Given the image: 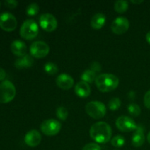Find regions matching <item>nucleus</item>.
<instances>
[{
	"mask_svg": "<svg viewBox=\"0 0 150 150\" xmlns=\"http://www.w3.org/2000/svg\"><path fill=\"white\" fill-rule=\"evenodd\" d=\"M89 134L96 143L105 144L111 140L112 130L108 123L105 122H98L92 125Z\"/></svg>",
	"mask_w": 150,
	"mask_h": 150,
	"instance_id": "f257e3e1",
	"label": "nucleus"
},
{
	"mask_svg": "<svg viewBox=\"0 0 150 150\" xmlns=\"http://www.w3.org/2000/svg\"><path fill=\"white\" fill-rule=\"evenodd\" d=\"M120 81L115 75L110 73H103L97 76L95 84L102 92H112L118 86Z\"/></svg>",
	"mask_w": 150,
	"mask_h": 150,
	"instance_id": "f03ea898",
	"label": "nucleus"
},
{
	"mask_svg": "<svg viewBox=\"0 0 150 150\" xmlns=\"http://www.w3.org/2000/svg\"><path fill=\"white\" fill-rule=\"evenodd\" d=\"M39 32V26L33 19H27L22 23L20 35L25 40H32L36 38Z\"/></svg>",
	"mask_w": 150,
	"mask_h": 150,
	"instance_id": "7ed1b4c3",
	"label": "nucleus"
},
{
	"mask_svg": "<svg viewBox=\"0 0 150 150\" xmlns=\"http://www.w3.org/2000/svg\"><path fill=\"white\" fill-rule=\"evenodd\" d=\"M16 95L14 84L10 81H4L0 83V103H7L13 100Z\"/></svg>",
	"mask_w": 150,
	"mask_h": 150,
	"instance_id": "20e7f679",
	"label": "nucleus"
},
{
	"mask_svg": "<svg viewBox=\"0 0 150 150\" xmlns=\"http://www.w3.org/2000/svg\"><path fill=\"white\" fill-rule=\"evenodd\" d=\"M86 112L89 117L95 120L102 119L106 114V107L102 102L91 101L86 105Z\"/></svg>",
	"mask_w": 150,
	"mask_h": 150,
	"instance_id": "39448f33",
	"label": "nucleus"
},
{
	"mask_svg": "<svg viewBox=\"0 0 150 150\" xmlns=\"http://www.w3.org/2000/svg\"><path fill=\"white\" fill-rule=\"evenodd\" d=\"M62 125L58 120L50 119L45 120L40 125V130L43 134L48 136H56L59 133Z\"/></svg>",
	"mask_w": 150,
	"mask_h": 150,
	"instance_id": "423d86ee",
	"label": "nucleus"
},
{
	"mask_svg": "<svg viewBox=\"0 0 150 150\" xmlns=\"http://www.w3.org/2000/svg\"><path fill=\"white\" fill-rule=\"evenodd\" d=\"M29 51L32 57L37 59H41L48 55L50 48L48 44L43 41H35L31 45Z\"/></svg>",
	"mask_w": 150,
	"mask_h": 150,
	"instance_id": "0eeeda50",
	"label": "nucleus"
},
{
	"mask_svg": "<svg viewBox=\"0 0 150 150\" xmlns=\"http://www.w3.org/2000/svg\"><path fill=\"white\" fill-rule=\"evenodd\" d=\"M17 20L13 14L10 13H2L0 14V28L6 32H13L17 27Z\"/></svg>",
	"mask_w": 150,
	"mask_h": 150,
	"instance_id": "6e6552de",
	"label": "nucleus"
},
{
	"mask_svg": "<svg viewBox=\"0 0 150 150\" xmlns=\"http://www.w3.org/2000/svg\"><path fill=\"white\" fill-rule=\"evenodd\" d=\"M40 27L46 32H51L55 30L58 26V22L55 16L50 13H44L39 18Z\"/></svg>",
	"mask_w": 150,
	"mask_h": 150,
	"instance_id": "1a4fd4ad",
	"label": "nucleus"
},
{
	"mask_svg": "<svg viewBox=\"0 0 150 150\" xmlns=\"http://www.w3.org/2000/svg\"><path fill=\"white\" fill-rule=\"evenodd\" d=\"M116 125L117 128L122 132H131L134 131L137 129L136 122L132 118L127 116H121L116 121Z\"/></svg>",
	"mask_w": 150,
	"mask_h": 150,
	"instance_id": "9d476101",
	"label": "nucleus"
},
{
	"mask_svg": "<svg viewBox=\"0 0 150 150\" xmlns=\"http://www.w3.org/2000/svg\"><path fill=\"white\" fill-rule=\"evenodd\" d=\"M130 27V21L123 16H120L114 19L111 26V31L116 35H122L128 30Z\"/></svg>",
	"mask_w": 150,
	"mask_h": 150,
	"instance_id": "9b49d317",
	"label": "nucleus"
},
{
	"mask_svg": "<svg viewBox=\"0 0 150 150\" xmlns=\"http://www.w3.org/2000/svg\"><path fill=\"white\" fill-rule=\"evenodd\" d=\"M41 135L38 130H32L28 132L24 137V142L27 146L30 147H36L40 144Z\"/></svg>",
	"mask_w": 150,
	"mask_h": 150,
	"instance_id": "f8f14e48",
	"label": "nucleus"
},
{
	"mask_svg": "<svg viewBox=\"0 0 150 150\" xmlns=\"http://www.w3.org/2000/svg\"><path fill=\"white\" fill-rule=\"evenodd\" d=\"M56 83L62 89L68 90L71 89L74 85V80L71 76L66 73L60 74L56 79Z\"/></svg>",
	"mask_w": 150,
	"mask_h": 150,
	"instance_id": "ddd939ff",
	"label": "nucleus"
},
{
	"mask_svg": "<svg viewBox=\"0 0 150 150\" xmlns=\"http://www.w3.org/2000/svg\"><path fill=\"white\" fill-rule=\"evenodd\" d=\"M10 49L13 54L17 57H21L26 54L27 47L24 42L20 40H16L13 41L10 45Z\"/></svg>",
	"mask_w": 150,
	"mask_h": 150,
	"instance_id": "4468645a",
	"label": "nucleus"
},
{
	"mask_svg": "<svg viewBox=\"0 0 150 150\" xmlns=\"http://www.w3.org/2000/svg\"><path fill=\"white\" fill-rule=\"evenodd\" d=\"M132 144L135 147H140L144 144L145 142V136L144 128L142 126H138L137 129L135 130L132 136Z\"/></svg>",
	"mask_w": 150,
	"mask_h": 150,
	"instance_id": "2eb2a0df",
	"label": "nucleus"
},
{
	"mask_svg": "<svg viewBox=\"0 0 150 150\" xmlns=\"http://www.w3.org/2000/svg\"><path fill=\"white\" fill-rule=\"evenodd\" d=\"M75 92L80 98H87L91 93L90 86L86 82H78L75 86Z\"/></svg>",
	"mask_w": 150,
	"mask_h": 150,
	"instance_id": "dca6fc26",
	"label": "nucleus"
},
{
	"mask_svg": "<svg viewBox=\"0 0 150 150\" xmlns=\"http://www.w3.org/2000/svg\"><path fill=\"white\" fill-rule=\"evenodd\" d=\"M34 59L32 56L26 54L23 57L17 59L15 62V67L18 69L28 68L33 65Z\"/></svg>",
	"mask_w": 150,
	"mask_h": 150,
	"instance_id": "f3484780",
	"label": "nucleus"
},
{
	"mask_svg": "<svg viewBox=\"0 0 150 150\" xmlns=\"http://www.w3.org/2000/svg\"><path fill=\"white\" fill-rule=\"evenodd\" d=\"M105 21L106 19H105V15L100 13H96L92 16V19H91V26L96 30L100 29L105 25Z\"/></svg>",
	"mask_w": 150,
	"mask_h": 150,
	"instance_id": "a211bd4d",
	"label": "nucleus"
},
{
	"mask_svg": "<svg viewBox=\"0 0 150 150\" xmlns=\"http://www.w3.org/2000/svg\"><path fill=\"white\" fill-rule=\"evenodd\" d=\"M97 76H98L96 75V73H95L94 71L91 70L90 69H89V70H86L82 73L81 79L82 81L86 82L88 83H91L93 81H95Z\"/></svg>",
	"mask_w": 150,
	"mask_h": 150,
	"instance_id": "6ab92c4d",
	"label": "nucleus"
},
{
	"mask_svg": "<svg viewBox=\"0 0 150 150\" xmlns=\"http://www.w3.org/2000/svg\"><path fill=\"white\" fill-rule=\"evenodd\" d=\"M128 9V2L127 1L119 0L114 3V10L118 13H124Z\"/></svg>",
	"mask_w": 150,
	"mask_h": 150,
	"instance_id": "aec40b11",
	"label": "nucleus"
},
{
	"mask_svg": "<svg viewBox=\"0 0 150 150\" xmlns=\"http://www.w3.org/2000/svg\"><path fill=\"white\" fill-rule=\"evenodd\" d=\"M111 143L113 146L117 148L122 147L125 144V139L124 136H121V135H117V136H114L112 139L111 140Z\"/></svg>",
	"mask_w": 150,
	"mask_h": 150,
	"instance_id": "412c9836",
	"label": "nucleus"
},
{
	"mask_svg": "<svg viewBox=\"0 0 150 150\" xmlns=\"http://www.w3.org/2000/svg\"><path fill=\"white\" fill-rule=\"evenodd\" d=\"M44 70L48 75H55L58 73L59 68L54 62H47L44 66Z\"/></svg>",
	"mask_w": 150,
	"mask_h": 150,
	"instance_id": "4be33fe9",
	"label": "nucleus"
},
{
	"mask_svg": "<svg viewBox=\"0 0 150 150\" xmlns=\"http://www.w3.org/2000/svg\"><path fill=\"white\" fill-rule=\"evenodd\" d=\"M56 115L62 121H65L68 117V111L64 106H59L57 108L56 111Z\"/></svg>",
	"mask_w": 150,
	"mask_h": 150,
	"instance_id": "5701e85b",
	"label": "nucleus"
},
{
	"mask_svg": "<svg viewBox=\"0 0 150 150\" xmlns=\"http://www.w3.org/2000/svg\"><path fill=\"white\" fill-rule=\"evenodd\" d=\"M127 111L133 117H139L141 114V108L136 103H130L127 106Z\"/></svg>",
	"mask_w": 150,
	"mask_h": 150,
	"instance_id": "b1692460",
	"label": "nucleus"
},
{
	"mask_svg": "<svg viewBox=\"0 0 150 150\" xmlns=\"http://www.w3.org/2000/svg\"><path fill=\"white\" fill-rule=\"evenodd\" d=\"M40 7L37 3H32L26 7V14L29 16H36L39 13Z\"/></svg>",
	"mask_w": 150,
	"mask_h": 150,
	"instance_id": "393cba45",
	"label": "nucleus"
},
{
	"mask_svg": "<svg viewBox=\"0 0 150 150\" xmlns=\"http://www.w3.org/2000/svg\"><path fill=\"white\" fill-rule=\"evenodd\" d=\"M108 108L111 111L118 110L121 106V100L119 98H114L108 102Z\"/></svg>",
	"mask_w": 150,
	"mask_h": 150,
	"instance_id": "a878e982",
	"label": "nucleus"
},
{
	"mask_svg": "<svg viewBox=\"0 0 150 150\" xmlns=\"http://www.w3.org/2000/svg\"><path fill=\"white\" fill-rule=\"evenodd\" d=\"M82 150H101V147L97 143H89L82 148Z\"/></svg>",
	"mask_w": 150,
	"mask_h": 150,
	"instance_id": "bb28decb",
	"label": "nucleus"
},
{
	"mask_svg": "<svg viewBox=\"0 0 150 150\" xmlns=\"http://www.w3.org/2000/svg\"><path fill=\"white\" fill-rule=\"evenodd\" d=\"M90 70L94 71L95 73L100 72L101 70H102V67H101V64L98 62H93L90 65Z\"/></svg>",
	"mask_w": 150,
	"mask_h": 150,
	"instance_id": "cd10ccee",
	"label": "nucleus"
},
{
	"mask_svg": "<svg viewBox=\"0 0 150 150\" xmlns=\"http://www.w3.org/2000/svg\"><path fill=\"white\" fill-rule=\"evenodd\" d=\"M18 2L16 0H7V1H4V4L10 9L16 8L18 6Z\"/></svg>",
	"mask_w": 150,
	"mask_h": 150,
	"instance_id": "c85d7f7f",
	"label": "nucleus"
},
{
	"mask_svg": "<svg viewBox=\"0 0 150 150\" xmlns=\"http://www.w3.org/2000/svg\"><path fill=\"white\" fill-rule=\"evenodd\" d=\"M144 105L147 108L150 109V90L147 91L146 94L144 95Z\"/></svg>",
	"mask_w": 150,
	"mask_h": 150,
	"instance_id": "c756f323",
	"label": "nucleus"
},
{
	"mask_svg": "<svg viewBox=\"0 0 150 150\" xmlns=\"http://www.w3.org/2000/svg\"><path fill=\"white\" fill-rule=\"evenodd\" d=\"M6 77V73L4 71V69L0 67V81H2L5 79Z\"/></svg>",
	"mask_w": 150,
	"mask_h": 150,
	"instance_id": "7c9ffc66",
	"label": "nucleus"
},
{
	"mask_svg": "<svg viewBox=\"0 0 150 150\" xmlns=\"http://www.w3.org/2000/svg\"><path fill=\"white\" fill-rule=\"evenodd\" d=\"M128 97L130 98V99L134 100L136 98V92L134 91H130L128 94Z\"/></svg>",
	"mask_w": 150,
	"mask_h": 150,
	"instance_id": "2f4dec72",
	"label": "nucleus"
},
{
	"mask_svg": "<svg viewBox=\"0 0 150 150\" xmlns=\"http://www.w3.org/2000/svg\"><path fill=\"white\" fill-rule=\"evenodd\" d=\"M146 41L148 42V43L150 44V31L149 32H148L147 34H146Z\"/></svg>",
	"mask_w": 150,
	"mask_h": 150,
	"instance_id": "473e14b6",
	"label": "nucleus"
},
{
	"mask_svg": "<svg viewBox=\"0 0 150 150\" xmlns=\"http://www.w3.org/2000/svg\"><path fill=\"white\" fill-rule=\"evenodd\" d=\"M131 2L133 4H141L143 2V1H131Z\"/></svg>",
	"mask_w": 150,
	"mask_h": 150,
	"instance_id": "72a5a7b5",
	"label": "nucleus"
},
{
	"mask_svg": "<svg viewBox=\"0 0 150 150\" xmlns=\"http://www.w3.org/2000/svg\"><path fill=\"white\" fill-rule=\"evenodd\" d=\"M147 141H148V142L150 144V132L148 133V135H147Z\"/></svg>",
	"mask_w": 150,
	"mask_h": 150,
	"instance_id": "f704fd0d",
	"label": "nucleus"
},
{
	"mask_svg": "<svg viewBox=\"0 0 150 150\" xmlns=\"http://www.w3.org/2000/svg\"><path fill=\"white\" fill-rule=\"evenodd\" d=\"M0 6H1V1H0Z\"/></svg>",
	"mask_w": 150,
	"mask_h": 150,
	"instance_id": "c9c22d12",
	"label": "nucleus"
},
{
	"mask_svg": "<svg viewBox=\"0 0 150 150\" xmlns=\"http://www.w3.org/2000/svg\"><path fill=\"white\" fill-rule=\"evenodd\" d=\"M115 150H119V149H115Z\"/></svg>",
	"mask_w": 150,
	"mask_h": 150,
	"instance_id": "e433bc0d",
	"label": "nucleus"
}]
</instances>
